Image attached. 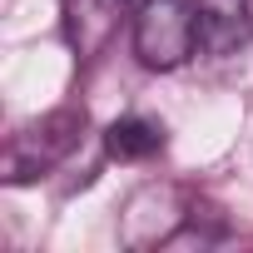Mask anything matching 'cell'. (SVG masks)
Here are the masks:
<instances>
[{
  "label": "cell",
  "instance_id": "6da1fadb",
  "mask_svg": "<svg viewBox=\"0 0 253 253\" xmlns=\"http://www.w3.org/2000/svg\"><path fill=\"white\" fill-rule=\"evenodd\" d=\"M84 134V109H50L40 119H30L25 129L10 134L5 154H0V174H5V184H25V179H40L45 169H55L60 159L75 154Z\"/></svg>",
  "mask_w": 253,
  "mask_h": 253
},
{
  "label": "cell",
  "instance_id": "7a4b0ae2",
  "mask_svg": "<svg viewBox=\"0 0 253 253\" xmlns=\"http://www.w3.org/2000/svg\"><path fill=\"white\" fill-rule=\"evenodd\" d=\"M199 50V0H139L134 55L144 70H179Z\"/></svg>",
  "mask_w": 253,
  "mask_h": 253
},
{
  "label": "cell",
  "instance_id": "8992f818",
  "mask_svg": "<svg viewBox=\"0 0 253 253\" xmlns=\"http://www.w3.org/2000/svg\"><path fill=\"white\" fill-rule=\"evenodd\" d=\"M124 5H129V0H65L75 50H80V55H94V50L109 40V30H114V20H119Z\"/></svg>",
  "mask_w": 253,
  "mask_h": 253
},
{
  "label": "cell",
  "instance_id": "5b68a950",
  "mask_svg": "<svg viewBox=\"0 0 253 253\" xmlns=\"http://www.w3.org/2000/svg\"><path fill=\"white\" fill-rule=\"evenodd\" d=\"M104 149L119 164H144V159H154L164 149V124L149 119V114H124V119H114L104 129Z\"/></svg>",
  "mask_w": 253,
  "mask_h": 253
},
{
  "label": "cell",
  "instance_id": "3957f363",
  "mask_svg": "<svg viewBox=\"0 0 253 253\" xmlns=\"http://www.w3.org/2000/svg\"><path fill=\"white\" fill-rule=\"evenodd\" d=\"M189 223V199L179 184H144L139 194H129L119 213V238L129 248H154L169 243L179 228Z\"/></svg>",
  "mask_w": 253,
  "mask_h": 253
},
{
  "label": "cell",
  "instance_id": "277c9868",
  "mask_svg": "<svg viewBox=\"0 0 253 253\" xmlns=\"http://www.w3.org/2000/svg\"><path fill=\"white\" fill-rule=\"evenodd\" d=\"M253 45V0H199V55H233Z\"/></svg>",
  "mask_w": 253,
  "mask_h": 253
}]
</instances>
